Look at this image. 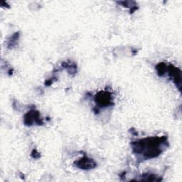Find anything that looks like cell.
Returning a JSON list of instances; mask_svg holds the SVG:
<instances>
[{
    "label": "cell",
    "mask_w": 182,
    "mask_h": 182,
    "mask_svg": "<svg viewBox=\"0 0 182 182\" xmlns=\"http://www.w3.org/2000/svg\"><path fill=\"white\" fill-rule=\"evenodd\" d=\"M167 137H149L138 141L132 142L131 146L135 154H142L145 159L159 156L163 152L162 144L167 143Z\"/></svg>",
    "instance_id": "1"
},
{
    "label": "cell",
    "mask_w": 182,
    "mask_h": 182,
    "mask_svg": "<svg viewBox=\"0 0 182 182\" xmlns=\"http://www.w3.org/2000/svg\"><path fill=\"white\" fill-rule=\"evenodd\" d=\"M56 81H57V78H56V76H53L51 78H50L49 80H47L46 81H45L44 84L46 85V86H50V85H51L53 83L56 82Z\"/></svg>",
    "instance_id": "8"
},
{
    "label": "cell",
    "mask_w": 182,
    "mask_h": 182,
    "mask_svg": "<svg viewBox=\"0 0 182 182\" xmlns=\"http://www.w3.org/2000/svg\"><path fill=\"white\" fill-rule=\"evenodd\" d=\"M142 179H140V181H160L159 179H157V176L156 175L152 174L146 173L142 175Z\"/></svg>",
    "instance_id": "7"
},
{
    "label": "cell",
    "mask_w": 182,
    "mask_h": 182,
    "mask_svg": "<svg viewBox=\"0 0 182 182\" xmlns=\"http://www.w3.org/2000/svg\"><path fill=\"white\" fill-rule=\"evenodd\" d=\"M24 123L26 126H31L33 124H36L38 125H44V120L40 117V113L39 111L32 109L30 111L26 112L24 117Z\"/></svg>",
    "instance_id": "3"
},
{
    "label": "cell",
    "mask_w": 182,
    "mask_h": 182,
    "mask_svg": "<svg viewBox=\"0 0 182 182\" xmlns=\"http://www.w3.org/2000/svg\"><path fill=\"white\" fill-rule=\"evenodd\" d=\"M19 36L20 34L19 32H17V33L13 34L12 37H11V39L9 40V41H8L7 47L9 48V49H13V48L17 45V41L19 40Z\"/></svg>",
    "instance_id": "5"
},
{
    "label": "cell",
    "mask_w": 182,
    "mask_h": 182,
    "mask_svg": "<svg viewBox=\"0 0 182 182\" xmlns=\"http://www.w3.org/2000/svg\"><path fill=\"white\" fill-rule=\"evenodd\" d=\"M31 157L32 158H34V159H39V158L41 157V154H40L36 149H33V151L31 152Z\"/></svg>",
    "instance_id": "9"
},
{
    "label": "cell",
    "mask_w": 182,
    "mask_h": 182,
    "mask_svg": "<svg viewBox=\"0 0 182 182\" xmlns=\"http://www.w3.org/2000/svg\"><path fill=\"white\" fill-rule=\"evenodd\" d=\"M155 68H156L158 76H164V74L167 73V66L164 63H158L156 66V67H155Z\"/></svg>",
    "instance_id": "6"
},
{
    "label": "cell",
    "mask_w": 182,
    "mask_h": 182,
    "mask_svg": "<svg viewBox=\"0 0 182 182\" xmlns=\"http://www.w3.org/2000/svg\"><path fill=\"white\" fill-rule=\"evenodd\" d=\"M74 165L82 170H90L97 167V163L93 159H90L87 156H84L81 159L75 162Z\"/></svg>",
    "instance_id": "4"
},
{
    "label": "cell",
    "mask_w": 182,
    "mask_h": 182,
    "mask_svg": "<svg viewBox=\"0 0 182 182\" xmlns=\"http://www.w3.org/2000/svg\"><path fill=\"white\" fill-rule=\"evenodd\" d=\"M95 103L100 107H108L114 105L113 97L109 91H100L95 97Z\"/></svg>",
    "instance_id": "2"
}]
</instances>
